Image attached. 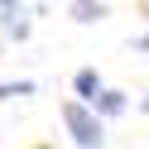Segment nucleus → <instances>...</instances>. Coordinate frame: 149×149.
Here are the masks:
<instances>
[{"instance_id":"nucleus-4","label":"nucleus","mask_w":149,"mask_h":149,"mask_svg":"<svg viewBox=\"0 0 149 149\" xmlns=\"http://www.w3.org/2000/svg\"><path fill=\"white\" fill-rule=\"evenodd\" d=\"M72 91H77V101H91V96L101 91V72H96V68H82L77 77H72Z\"/></svg>"},{"instance_id":"nucleus-1","label":"nucleus","mask_w":149,"mask_h":149,"mask_svg":"<svg viewBox=\"0 0 149 149\" xmlns=\"http://www.w3.org/2000/svg\"><path fill=\"white\" fill-rule=\"evenodd\" d=\"M63 125H68V135L77 139L82 149H101V139H106L101 135V116L87 106V101H77V96L63 101Z\"/></svg>"},{"instance_id":"nucleus-2","label":"nucleus","mask_w":149,"mask_h":149,"mask_svg":"<svg viewBox=\"0 0 149 149\" xmlns=\"http://www.w3.org/2000/svg\"><path fill=\"white\" fill-rule=\"evenodd\" d=\"M87 106L96 111L101 120H111V116H125V106H130V101H125V91H116V87H101L96 96L87 101Z\"/></svg>"},{"instance_id":"nucleus-6","label":"nucleus","mask_w":149,"mask_h":149,"mask_svg":"<svg viewBox=\"0 0 149 149\" xmlns=\"http://www.w3.org/2000/svg\"><path fill=\"white\" fill-rule=\"evenodd\" d=\"M10 96H34V82H0V101Z\"/></svg>"},{"instance_id":"nucleus-7","label":"nucleus","mask_w":149,"mask_h":149,"mask_svg":"<svg viewBox=\"0 0 149 149\" xmlns=\"http://www.w3.org/2000/svg\"><path fill=\"white\" fill-rule=\"evenodd\" d=\"M135 48H139V53H149V34H139V39H135Z\"/></svg>"},{"instance_id":"nucleus-3","label":"nucleus","mask_w":149,"mask_h":149,"mask_svg":"<svg viewBox=\"0 0 149 149\" xmlns=\"http://www.w3.org/2000/svg\"><path fill=\"white\" fill-rule=\"evenodd\" d=\"M0 19H5L10 39H29V24H24V15H19V5H15V0H0Z\"/></svg>"},{"instance_id":"nucleus-5","label":"nucleus","mask_w":149,"mask_h":149,"mask_svg":"<svg viewBox=\"0 0 149 149\" xmlns=\"http://www.w3.org/2000/svg\"><path fill=\"white\" fill-rule=\"evenodd\" d=\"M72 19L77 24H96V19H106V5L101 0H72Z\"/></svg>"},{"instance_id":"nucleus-8","label":"nucleus","mask_w":149,"mask_h":149,"mask_svg":"<svg viewBox=\"0 0 149 149\" xmlns=\"http://www.w3.org/2000/svg\"><path fill=\"white\" fill-rule=\"evenodd\" d=\"M144 111H149V101H144Z\"/></svg>"}]
</instances>
